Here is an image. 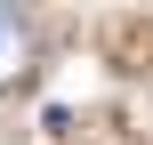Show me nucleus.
Masks as SVG:
<instances>
[{
	"mask_svg": "<svg viewBox=\"0 0 153 145\" xmlns=\"http://www.w3.org/2000/svg\"><path fill=\"white\" fill-rule=\"evenodd\" d=\"M32 57H40V32H32V16L0 0V89H16V81L32 73Z\"/></svg>",
	"mask_w": 153,
	"mask_h": 145,
	"instance_id": "obj_1",
	"label": "nucleus"
}]
</instances>
